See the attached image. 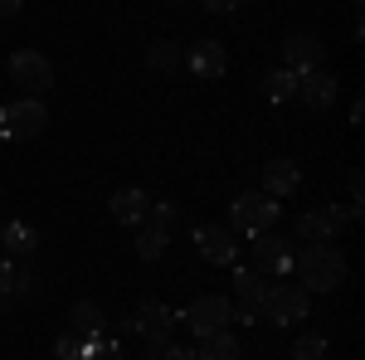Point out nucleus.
Masks as SVG:
<instances>
[{
  "mask_svg": "<svg viewBox=\"0 0 365 360\" xmlns=\"http://www.w3.org/2000/svg\"><path fill=\"white\" fill-rule=\"evenodd\" d=\"M307 312H312V292L302 282H273L268 297H263V307H258V317L273 322V326H297Z\"/></svg>",
  "mask_w": 365,
  "mask_h": 360,
  "instance_id": "f03ea898",
  "label": "nucleus"
},
{
  "mask_svg": "<svg viewBox=\"0 0 365 360\" xmlns=\"http://www.w3.org/2000/svg\"><path fill=\"white\" fill-rule=\"evenodd\" d=\"M268 287H273V277L258 273V268H234V322H244V326H253L258 322V307H263V297H268Z\"/></svg>",
  "mask_w": 365,
  "mask_h": 360,
  "instance_id": "0eeeda50",
  "label": "nucleus"
},
{
  "mask_svg": "<svg viewBox=\"0 0 365 360\" xmlns=\"http://www.w3.org/2000/svg\"><path fill=\"white\" fill-rule=\"evenodd\" d=\"M83 360H127V351H122V336H88L83 341Z\"/></svg>",
  "mask_w": 365,
  "mask_h": 360,
  "instance_id": "4be33fe9",
  "label": "nucleus"
},
{
  "mask_svg": "<svg viewBox=\"0 0 365 360\" xmlns=\"http://www.w3.org/2000/svg\"><path fill=\"white\" fill-rule=\"evenodd\" d=\"M175 317H180L185 331L210 336V331H225L229 322H234V302L220 297V292H205V297H195V302L185 307V312H175Z\"/></svg>",
  "mask_w": 365,
  "mask_h": 360,
  "instance_id": "39448f33",
  "label": "nucleus"
},
{
  "mask_svg": "<svg viewBox=\"0 0 365 360\" xmlns=\"http://www.w3.org/2000/svg\"><path fill=\"white\" fill-rule=\"evenodd\" d=\"M10 292H20V297H29V292H34V277H29L25 268H15V287H10Z\"/></svg>",
  "mask_w": 365,
  "mask_h": 360,
  "instance_id": "cd10ccee",
  "label": "nucleus"
},
{
  "mask_svg": "<svg viewBox=\"0 0 365 360\" xmlns=\"http://www.w3.org/2000/svg\"><path fill=\"white\" fill-rule=\"evenodd\" d=\"M263 98H268V103H292V98H297V73H292V68L263 73Z\"/></svg>",
  "mask_w": 365,
  "mask_h": 360,
  "instance_id": "412c9836",
  "label": "nucleus"
},
{
  "mask_svg": "<svg viewBox=\"0 0 365 360\" xmlns=\"http://www.w3.org/2000/svg\"><path fill=\"white\" fill-rule=\"evenodd\" d=\"M195 360H239V336H229V326H225V331L200 336Z\"/></svg>",
  "mask_w": 365,
  "mask_h": 360,
  "instance_id": "aec40b11",
  "label": "nucleus"
},
{
  "mask_svg": "<svg viewBox=\"0 0 365 360\" xmlns=\"http://www.w3.org/2000/svg\"><path fill=\"white\" fill-rule=\"evenodd\" d=\"M170 5H185V0H170Z\"/></svg>",
  "mask_w": 365,
  "mask_h": 360,
  "instance_id": "2f4dec72",
  "label": "nucleus"
},
{
  "mask_svg": "<svg viewBox=\"0 0 365 360\" xmlns=\"http://www.w3.org/2000/svg\"><path fill=\"white\" fill-rule=\"evenodd\" d=\"M108 210H113V220H117V224H132V229H137V224L146 220V210H151V195L137 190V185H132V190H117Z\"/></svg>",
  "mask_w": 365,
  "mask_h": 360,
  "instance_id": "f3484780",
  "label": "nucleus"
},
{
  "mask_svg": "<svg viewBox=\"0 0 365 360\" xmlns=\"http://www.w3.org/2000/svg\"><path fill=\"white\" fill-rule=\"evenodd\" d=\"M282 220L278 200L273 195H239L234 205H229V229L234 234H263V229H273V224Z\"/></svg>",
  "mask_w": 365,
  "mask_h": 360,
  "instance_id": "20e7f679",
  "label": "nucleus"
},
{
  "mask_svg": "<svg viewBox=\"0 0 365 360\" xmlns=\"http://www.w3.org/2000/svg\"><path fill=\"white\" fill-rule=\"evenodd\" d=\"M44 127H49V108H44L39 98L20 93L15 103H0V137H10V141H29V137H39Z\"/></svg>",
  "mask_w": 365,
  "mask_h": 360,
  "instance_id": "7ed1b4c3",
  "label": "nucleus"
},
{
  "mask_svg": "<svg viewBox=\"0 0 365 360\" xmlns=\"http://www.w3.org/2000/svg\"><path fill=\"white\" fill-rule=\"evenodd\" d=\"M282 58H287V68L292 73H307V68H322V58H327V44L307 34V29H297V34H287L282 39Z\"/></svg>",
  "mask_w": 365,
  "mask_h": 360,
  "instance_id": "f8f14e48",
  "label": "nucleus"
},
{
  "mask_svg": "<svg viewBox=\"0 0 365 360\" xmlns=\"http://www.w3.org/2000/svg\"><path fill=\"white\" fill-rule=\"evenodd\" d=\"M15 287V258H0V297H10Z\"/></svg>",
  "mask_w": 365,
  "mask_h": 360,
  "instance_id": "bb28decb",
  "label": "nucleus"
},
{
  "mask_svg": "<svg viewBox=\"0 0 365 360\" xmlns=\"http://www.w3.org/2000/svg\"><path fill=\"white\" fill-rule=\"evenodd\" d=\"M297 103H307L312 112H327L336 103V78L327 73V68H307V73H297Z\"/></svg>",
  "mask_w": 365,
  "mask_h": 360,
  "instance_id": "4468645a",
  "label": "nucleus"
},
{
  "mask_svg": "<svg viewBox=\"0 0 365 360\" xmlns=\"http://www.w3.org/2000/svg\"><path fill=\"white\" fill-rule=\"evenodd\" d=\"M292 273L307 292H336L346 282V253L336 244H302L292 249Z\"/></svg>",
  "mask_w": 365,
  "mask_h": 360,
  "instance_id": "f257e3e1",
  "label": "nucleus"
},
{
  "mask_svg": "<svg viewBox=\"0 0 365 360\" xmlns=\"http://www.w3.org/2000/svg\"><path fill=\"white\" fill-rule=\"evenodd\" d=\"M146 63H151L156 73H175V68H180V49H175L170 39H151V44H146Z\"/></svg>",
  "mask_w": 365,
  "mask_h": 360,
  "instance_id": "5701e85b",
  "label": "nucleus"
},
{
  "mask_svg": "<svg viewBox=\"0 0 365 360\" xmlns=\"http://www.w3.org/2000/svg\"><path fill=\"white\" fill-rule=\"evenodd\" d=\"M54 356L58 360H83V336H78V331H63L54 341Z\"/></svg>",
  "mask_w": 365,
  "mask_h": 360,
  "instance_id": "a878e982",
  "label": "nucleus"
},
{
  "mask_svg": "<svg viewBox=\"0 0 365 360\" xmlns=\"http://www.w3.org/2000/svg\"><path fill=\"white\" fill-rule=\"evenodd\" d=\"M253 268L268 277H287L292 273V239H282L273 229L253 234Z\"/></svg>",
  "mask_w": 365,
  "mask_h": 360,
  "instance_id": "6e6552de",
  "label": "nucleus"
},
{
  "mask_svg": "<svg viewBox=\"0 0 365 360\" xmlns=\"http://www.w3.org/2000/svg\"><path fill=\"white\" fill-rule=\"evenodd\" d=\"M195 78H225V68H229V54H225V44L220 39H200V44H190V54L180 58Z\"/></svg>",
  "mask_w": 365,
  "mask_h": 360,
  "instance_id": "ddd939ff",
  "label": "nucleus"
},
{
  "mask_svg": "<svg viewBox=\"0 0 365 360\" xmlns=\"http://www.w3.org/2000/svg\"><path fill=\"white\" fill-rule=\"evenodd\" d=\"M292 360H327V336H297L292 341Z\"/></svg>",
  "mask_w": 365,
  "mask_h": 360,
  "instance_id": "b1692460",
  "label": "nucleus"
},
{
  "mask_svg": "<svg viewBox=\"0 0 365 360\" xmlns=\"http://www.w3.org/2000/svg\"><path fill=\"white\" fill-rule=\"evenodd\" d=\"M239 0H205V10H215V15H225V10H234Z\"/></svg>",
  "mask_w": 365,
  "mask_h": 360,
  "instance_id": "c756f323",
  "label": "nucleus"
},
{
  "mask_svg": "<svg viewBox=\"0 0 365 360\" xmlns=\"http://www.w3.org/2000/svg\"><path fill=\"white\" fill-rule=\"evenodd\" d=\"M10 78H15L20 93L39 98V93L54 88V63L39 54V49H15V54H10Z\"/></svg>",
  "mask_w": 365,
  "mask_h": 360,
  "instance_id": "423d86ee",
  "label": "nucleus"
},
{
  "mask_svg": "<svg viewBox=\"0 0 365 360\" xmlns=\"http://www.w3.org/2000/svg\"><path fill=\"white\" fill-rule=\"evenodd\" d=\"M263 195H273V200H282V195H297V185H302V170H297V161H287V156H278V161H268L263 166Z\"/></svg>",
  "mask_w": 365,
  "mask_h": 360,
  "instance_id": "2eb2a0df",
  "label": "nucleus"
},
{
  "mask_svg": "<svg viewBox=\"0 0 365 360\" xmlns=\"http://www.w3.org/2000/svg\"><path fill=\"white\" fill-rule=\"evenodd\" d=\"M0 249H5V258H29V253L39 249V229L25 220H10L0 229Z\"/></svg>",
  "mask_w": 365,
  "mask_h": 360,
  "instance_id": "dca6fc26",
  "label": "nucleus"
},
{
  "mask_svg": "<svg viewBox=\"0 0 365 360\" xmlns=\"http://www.w3.org/2000/svg\"><path fill=\"white\" fill-rule=\"evenodd\" d=\"M146 220L156 224V229H166V234H175V229H180V210H175V205H151Z\"/></svg>",
  "mask_w": 365,
  "mask_h": 360,
  "instance_id": "393cba45",
  "label": "nucleus"
},
{
  "mask_svg": "<svg viewBox=\"0 0 365 360\" xmlns=\"http://www.w3.org/2000/svg\"><path fill=\"white\" fill-rule=\"evenodd\" d=\"M68 331H78L88 341V336H103L108 331V312L98 302H73V312H68Z\"/></svg>",
  "mask_w": 365,
  "mask_h": 360,
  "instance_id": "a211bd4d",
  "label": "nucleus"
},
{
  "mask_svg": "<svg viewBox=\"0 0 365 360\" xmlns=\"http://www.w3.org/2000/svg\"><path fill=\"white\" fill-rule=\"evenodd\" d=\"M20 5H25V0H0V20H5V15H15Z\"/></svg>",
  "mask_w": 365,
  "mask_h": 360,
  "instance_id": "7c9ffc66",
  "label": "nucleus"
},
{
  "mask_svg": "<svg viewBox=\"0 0 365 360\" xmlns=\"http://www.w3.org/2000/svg\"><path fill=\"white\" fill-rule=\"evenodd\" d=\"M195 249H200L205 263L229 268V263L239 258V234H234L229 224H200V229H195Z\"/></svg>",
  "mask_w": 365,
  "mask_h": 360,
  "instance_id": "9d476101",
  "label": "nucleus"
},
{
  "mask_svg": "<svg viewBox=\"0 0 365 360\" xmlns=\"http://www.w3.org/2000/svg\"><path fill=\"white\" fill-rule=\"evenodd\" d=\"M346 224H351V210H336V205L307 210V215L297 220V239H302V244H336V234Z\"/></svg>",
  "mask_w": 365,
  "mask_h": 360,
  "instance_id": "1a4fd4ad",
  "label": "nucleus"
},
{
  "mask_svg": "<svg viewBox=\"0 0 365 360\" xmlns=\"http://www.w3.org/2000/svg\"><path fill=\"white\" fill-rule=\"evenodd\" d=\"M175 326H180V317H175L166 302H146L137 317H132V336L151 341V346H166L170 336H175Z\"/></svg>",
  "mask_w": 365,
  "mask_h": 360,
  "instance_id": "9b49d317",
  "label": "nucleus"
},
{
  "mask_svg": "<svg viewBox=\"0 0 365 360\" xmlns=\"http://www.w3.org/2000/svg\"><path fill=\"white\" fill-rule=\"evenodd\" d=\"M161 360H195V351H190V346H170V341H166Z\"/></svg>",
  "mask_w": 365,
  "mask_h": 360,
  "instance_id": "c85d7f7f",
  "label": "nucleus"
},
{
  "mask_svg": "<svg viewBox=\"0 0 365 360\" xmlns=\"http://www.w3.org/2000/svg\"><path fill=\"white\" fill-rule=\"evenodd\" d=\"M166 249H170V234H166V229H156L151 220H141L137 224V258H141V263H156Z\"/></svg>",
  "mask_w": 365,
  "mask_h": 360,
  "instance_id": "6ab92c4d",
  "label": "nucleus"
}]
</instances>
